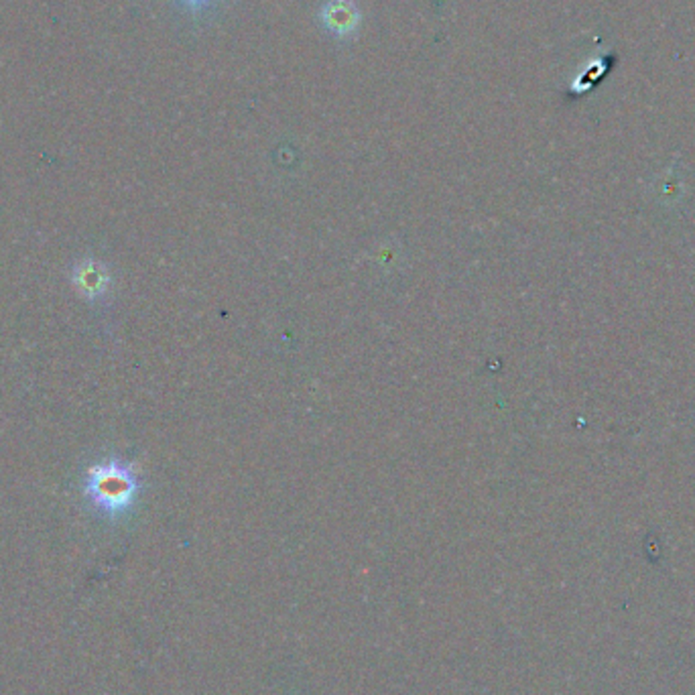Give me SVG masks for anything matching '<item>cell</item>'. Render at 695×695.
<instances>
[{"label":"cell","instance_id":"1","mask_svg":"<svg viewBox=\"0 0 695 695\" xmlns=\"http://www.w3.org/2000/svg\"><path fill=\"white\" fill-rule=\"evenodd\" d=\"M141 488L133 464L123 459H106L94 464L86 476V494L98 511L118 517L131 509Z\"/></svg>","mask_w":695,"mask_h":695},{"label":"cell","instance_id":"2","mask_svg":"<svg viewBox=\"0 0 695 695\" xmlns=\"http://www.w3.org/2000/svg\"><path fill=\"white\" fill-rule=\"evenodd\" d=\"M317 21L336 39H352L358 35L362 14L354 0H326L317 13Z\"/></svg>","mask_w":695,"mask_h":695},{"label":"cell","instance_id":"3","mask_svg":"<svg viewBox=\"0 0 695 695\" xmlns=\"http://www.w3.org/2000/svg\"><path fill=\"white\" fill-rule=\"evenodd\" d=\"M72 283L80 296L90 301L104 297L110 289V273L102 262L94 259H84L73 267Z\"/></svg>","mask_w":695,"mask_h":695},{"label":"cell","instance_id":"4","mask_svg":"<svg viewBox=\"0 0 695 695\" xmlns=\"http://www.w3.org/2000/svg\"><path fill=\"white\" fill-rule=\"evenodd\" d=\"M610 62L612 57H606V59H594V62L588 64V67L584 72H581V75H578V80L573 82L571 86V92L576 94H581V92H588V90L592 88V84H596L604 73L608 72L610 67Z\"/></svg>","mask_w":695,"mask_h":695},{"label":"cell","instance_id":"5","mask_svg":"<svg viewBox=\"0 0 695 695\" xmlns=\"http://www.w3.org/2000/svg\"><path fill=\"white\" fill-rule=\"evenodd\" d=\"M181 3H184L192 13H200V11H206L214 0H181Z\"/></svg>","mask_w":695,"mask_h":695}]
</instances>
